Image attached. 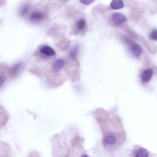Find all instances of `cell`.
Instances as JSON below:
<instances>
[{
	"instance_id": "obj_1",
	"label": "cell",
	"mask_w": 157,
	"mask_h": 157,
	"mask_svg": "<svg viewBox=\"0 0 157 157\" xmlns=\"http://www.w3.org/2000/svg\"><path fill=\"white\" fill-rule=\"evenodd\" d=\"M112 21L117 24H121L127 20L126 17L123 14L119 13H113L111 16Z\"/></svg>"
},
{
	"instance_id": "obj_2",
	"label": "cell",
	"mask_w": 157,
	"mask_h": 157,
	"mask_svg": "<svg viewBox=\"0 0 157 157\" xmlns=\"http://www.w3.org/2000/svg\"><path fill=\"white\" fill-rule=\"evenodd\" d=\"M40 52L47 57L55 55L56 53L53 49L50 46L45 45L42 46L40 49Z\"/></svg>"
},
{
	"instance_id": "obj_3",
	"label": "cell",
	"mask_w": 157,
	"mask_h": 157,
	"mask_svg": "<svg viewBox=\"0 0 157 157\" xmlns=\"http://www.w3.org/2000/svg\"><path fill=\"white\" fill-rule=\"evenodd\" d=\"M152 74V70L151 69H148L145 70L141 74V80L144 82H148L151 78Z\"/></svg>"
},
{
	"instance_id": "obj_4",
	"label": "cell",
	"mask_w": 157,
	"mask_h": 157,
	"mask_svg": "<svg viewBox=\"0 0 157 157\" xmlns=\"http://www.w3.org/2000/svg\"><path fill=\"white\" fill-rule=\"evenodd\" d=\"M135 157H148L149 153L147 150L143 148H139L134 151Z\"/></svg>"
},
{
	"instance_id": "obj_5",
	"label": "cell",
	"mask_w": 157,
	"mask_h": 157,
	"mask_svg": "<svg viewBox=\"0 0 157 157\" xmlns=\"http://www.w3.org/2000/svg\"><path fill=\"white\" fill-rule=\"evenodd\" d=\"M64 61L63 59H57L53 65V69L56 72L59 71L64 65Z\"/></svg>"
},
{
	"instance_id": "obj_6",
	"label": "cell",
	"mask_w": 157,
	"mask_h": 157,
	"mask_svg": "<svg viewBox=\"0 0 157 157\" xmlns=\"http://www.w3.org/2000/svg\"><path fill=\"white\" fill-rule=\"evenodd\" d=\"M44 17L43 14L40 12H33L30 17V19L33 21H38L42 20Z\"/></svg>"
},
{
	"instance_id": "obj_7",
	"label": "cell",
	"mask_w": 157,
	"mask_h": 157,
	"mask_svg": "<svg viewBox=\"0 0 157 157\" xmlns=\"http://www.w3.org/2000/svg\"><path fill=\"white\" fill-rule=\"evenodd\" d=\"M123 3L121 0H114L112 1L110 5L111 8L113 9L117 10L122 8L123 7Z\"/></svg>"
},
{
	"instance_id": "obj_8",
	"label": "cell",
	"mask_w": 157,
	"mask_h": 157,
	"mask_svg": "<svg viewBox=\"0 0 157 157\" xmlns=\"http://www.w3.org/2000/svg\"><path fill=\"white\" fill-rule=\"evenodd\" d=\"M116 141L115 136L112 134L107 135L104 139V143L107 145H112L114 144Z\"/></svg>"
},
{
	"instance_id": "obj_9",
	"label": "cell",
	"mask_w": 157,
	"mask_h": 157,
	"mask_svg": "<svg viewBox=\"0 0 157 157\" xmlns=\"http://www.w3.org/2000/svg\"><path fill=\"white\" fill-rule=\"evenodd\" d=\"M132 54L136 57H138L142 53V49L137 44L132 45L131 48Z\"/></svg>"
},
{
	"instance_id": "obj_10",
	"label": "cell",
	"mask_w": 157,
	"mask_h": 157,
	"mask_svg": "<svg viewBox=\"0 0 157 157\" xmlns=\"http://www.w3.org/2000/svg\"><path fill=\"white\" fill-rule=\"evenodd\" d=\"M79 47L78 45H75L70 50L69 56L72 59L75 58L77 56L79 51Z\"/></svg>"
},
{
	"instance_id": "obj_11",
	"label": "cell",
	"mask_w": 157,
	"mask_h": 157,
	"mask_svg": "<svg viewBox=\"0 0 157 157\" xmlns=\"http://www.w3.org/2000/svg\"><path fill=\"white\" fill-rule=\"evenodd\" d=\"M86 22L85 20L82 18L79 20L76 24L77 28L79 31H82L85 26Z\"/></svg>"
},
{
	"instance_id": "obj_12",
	"label": "cell",
	"mask_w": 157,
	"mask_h": 157,
	"mask_svg": "<svg viewBox=\"0 0 157 157\" xmlns=\"http://www.w3.org/2000/svg\"><path fill=\"white\" fill-rule=\"evenodd\" d=\"M150 38L152 40H157V31L156 30H154L151 32L150 34Z\"/></svg>"
},
{
	"instance_id": "obj_13",
	"label": "cell",
	"mask_w": 157,
	"mask_h": 157,
	"mask_svg": "<svg viewBox=\"0 0 157 157\" xmlns=\"http://www.w3.org/2000/svg\"><path fill=\"white\" fill-rule=\"evenodd\" d=\"M80 1L83 4L88 5L92 3L94 1L92 0H80Z\"/></svg>"
},
{
	"instance_id": "obj_14",
	"label": "cell",
	"mask_w": 157,
	"mask_h": 157,
	"mask_svg": "<svg viewBox=\"0 0 157 157\" xmlns=\"http://www.w3.org/2000/svg\"><path fill=\"white\" fill-rule=\"evenodd\" d=\"M29 6H25L22 9V13L23 14H26L28 13L29 11Z\"/></svg>"
},
{
	"instance_id": "obj_15",
	"label": "cell",
	"mask_w": 157,
	"mask_h": 157,
	"mask_svg": "<svg viewBox=\"0 0 157 157\" xmlns=\"http://www.w3.org/2000/svg\"><path fill=\"white\" fill-rule=\"evenodd\" d=\"M4 82V79L3 77L0 76V87L3 85Z\"/></svg>"
},
{
	"instance_id": "obj_16",
	"label": "cell",
	"mask_w": 157,
	"mask_h": 157,
	"mask_svg": "<svg viewBox=\"0 0 157 157\" xmlns=\"http://www.w3.org/2000/svg\"><path fill=\"white\" fill-rule=\"evenodd\" d=\"M81 157H89V156L86 154H84L82 155Z\"/></svg>"
}]
</instances>
